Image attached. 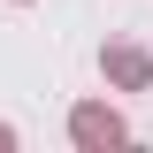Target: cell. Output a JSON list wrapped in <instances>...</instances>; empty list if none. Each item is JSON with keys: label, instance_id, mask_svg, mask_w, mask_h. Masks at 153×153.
<instances>
[{"label": "cell", "instance_id": "cell-1", "mask_svg": "<svg viewBox=\"0 0 153 153\" xmlns=\"http://www.w3.org/2000/svg\"><path fill=\"white\" fill-rule=\"evenodd\" d=\"M76 130L84 138H123V123H115V115H76Z\"/></svg>", "mask_w": 153, "mask_h": 153}]
</instances>
